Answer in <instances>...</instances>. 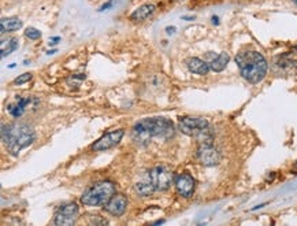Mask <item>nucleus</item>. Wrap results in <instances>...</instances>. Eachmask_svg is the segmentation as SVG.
<instances>
[{"label":"nucleus","mask_w":297,"mask_h":226,"mask_svg":"<svg viewBox=\"0 0 297 226\" xmlns=\"http://www.w3.org/2000/svg\"><path fill=\"white\" fill-rule=\"evenodd\" d=\"M174 125L167 118H145L134 125L132 137L138 144H147L151 141L152 137L168 139L173 136Z\"/></svg>","instance_id":"nucleus-1"},{"label":"nucleus","mask_w":297,"mask_h":226,"mask_svg":"<svg viewBox=\"0 0 297 226\" xmlns=\"http://www.w3.org/2000/svg\"><path fill=\"white\" fill-rule=\"evenodd\" d=\"M34 140L36 133L26 123H10L1 126V141L13 156H18L19 151L29 147Z\"/></svg>","instance_id":"nucleus-2"},{"label":"nucleus","mask_w":297,"mask_h":226,"mask_svg":"<svg viewBox=\"0 0 297 226\" xmlns=\"http://www.w3.org/2000/svg\"><path fill=\"white\" fill-rule=\"evenodd\" d=\"M236 63L243 78L248 83H260L267 74V60L258 51H241L237 53Z\"/></svg>","instance_id":"nucleus-3"},{"label":"nucleus","mask_w":297,"mask_h":226,"mask_svg":"<svg viewBox=\"0 0 297 226\" xmlns=\"http://www.w3.org/2000/svg\"><path fill=\"white\" fill-rule=\"evenodd\" d=\"M114 195L115 185L111 181H99L85 191L81 203L88 207H104Z\"/></svg>","instance_id":"nucleus-4"},{"label":"nucleus","mask_w":297,"mask_h":226,"mask_svg":"<svg viewBox=\"0 0 297 226\" xmlns=\"http://www.w3.org/2000/svg\"><path fill=\"white\" fill-rule=\"evenodd\" d=\"M207 128H210L208 121L201 118V117H183L178 122V129L182 132L183 135L191 136V137H198L200 133H203Z\"/></svg>","instance_id":"nucleus-5"},{"label":"nucleus","mask_w":297,"mask_h":226,"mask_svg":"<svg viewBox=\"0 0 297 226\" xmlns=\"http://www.w3.org/2000/svg\"><path fill=\"white\" fill-rule=\"evenodd\" d=\"M78 214H80V210L76 203L62 204L58 207V210L55 211L53 224L59 226L74 225L78 219Z\"/></svg>","instance_id":"nucleus-6"},{"label":"nucleus","mask_w":297,"mask_h":226,"mask_svg":"<svg viewBox=\"0 0 297 226\" xmlns=\"http://www.w3.org/2000/svg\"><path fill=\"white\" fill-rule=\"evenodd\" d=\"M148 178L151 180L156 191H167L171 187V182L174 181L173 174L170 173L167 169L162 167V166H158V167L152 169L148 173Z\"/></svg>","instance_id":"nucleus-7"},{"label":"nucleus","mask_w":297,"mask_h":226,"mask_svg":"<svg viewBox=\"0 0 297 226\" xmlns=\"http://www.w3.org/2000/svg\"><path fill=\"white\" fill-rule=\"evenodd\" d=\"M196 158L203 166H216L221 160V155L213 144H200L196 152Z\"/></svg>","instance_id":"nucleus-8"},{"label":"nucleus","mask_w":297,"mask_h":226,"mask_svg":"<svg viewBox=\"0 0 297 226\" xmlns=\"http://www.w3.org/2000/svg\"><path fill=\"white\" fill-rule=\"evenodd\" d=\"M123 135H125V130L123 129H116L113 130L107 135L101 136L96 143H93L92 145V150L93 151H107L110 148L115 147L116 144H119V141L122 140Z\"/></svg>","instance_id":"nucleus-9"},{"label":"nucleus","mask_w":297,"mask_h":226,"mask_svg":"<svg viewBox=\"0 0 297 226\" xmlns=\"http://www.w3.org/2000/svg\"><path fill=\"white\" fill-rule=\"evenodd\" d=\"M174 185L178 195L182 196L185 199H189V197H192V195L195 193L196 182H195V178L192 177L191 174L182 173L175 177Z\"/></svg>","instance_id":"nucleus-10"},{"label":"nucleus","mask_w":297,"mask_h":226,"mask_svg":"<svg viewBox=\"0 0 297 226\" xmlns=\"http://www.w3.org/2000/svg\"><path fill=\"white\" fill-rule=\"evenodd\" d=\"M128 204H129V200L128 197L122 193H115L110 200L108 203L104 206V210L108 214L114 215V217H121L125 214V211L128 209Z\"/></svg>","instance_id":"nucleus-11"},{"label":"nucleus","mask_w":297,"mask_h":226,"mask_svg":"<svg viewBox=\"0 0 297 226\" xmlns=\"http://www.w3.org/2000/svg\"><path fill=\"white\" fill-rule=\"evenodd\" d=\"M34 100H36V99L16 98L14 103L7 105V111L11 114L14 118H19V117L26 111V108L32 104V102H34Z\"/></svg>","instance_id":"nucleus-12"},{"label":"nucleus","mask_w":297,"mask_h":226,"mask_svg":"<svg viewBox=\"0 0 297 226\" xmlns=\"http://www.w3.org/2000/svg\"><path fill=\"white\" fill-rule=\"evenodd\" d=\"M186 68H188V70H189L191 73L198 75L208 74V71L211 70L210 63L201 60L200 58H189V59L186 60Z\"/></svg>","instance_id":"nucleus-13"},{"label":"nucleus","mask_w":297,"mask_h":226,"mask_svg":"<svg viewBox=\"0 0 297 226\" xmlns=\"http://www.w3.org/2000/svg\"><path fill=\"white\" fill-rule=\"evenodd\" d=\"M155 11V6L153 4H144L141 7L136 8L132 15H130V19L132 21H136V22H141V21H145L148 17H151Z\"/></svg>","instance_id":"nucleus-14"},{"label":"nucleus","mask_w":297,"mask_h":226,"mask_svg":"<svg viewBox=\"0 0 297 226\" xmlns=\"http://www.w3.org/2000/svg\"><path fill=\"white\" fill-rule=\"evenodd\" d=\"M22 21L19 18H3L1 22H0V28H1V33H6V32H16L22 28Z\"/></svg>","instance_id":"nucleus-15"},{"label":"nucleus","mask_w":297,"mask_h":226,"mask_svg":"<svg viewBox=\"0 0 297 226\" xmlns=\"http://www.w3.org/2000/svg\"><path fill=\"white\" fill-rule=\"evenodd\" d=\"M229 60H230L229 53L221 52L218 56H215V58L210 62V68H211V70H214L215 73L223 71V70L226 69V66H228Z\"/></svg>","instance_id":"nucleus-16"},{"label":"nucleus","mask_w":297,"mask_h":226,"mask_svg":"<svg viewBox=\"0 0 297 226\" xmlns=\"http://www.w3.org/2000/svg\"><path fill=\"white\" fill-rule=\"evenodd\" d=\"M134 191L137 192V195L147 197V196H151L153 193V191H156L155 187L152 185L151 180L148 178L147 181H138L137 184L134 185Z\"/></svg>","instance_id":"nucleus-17"},{"label":"nucleus","mask_w":297,"mask_h":226,"mask_svg":"<svg viewBox=\"0 0 297 226\" xmlns=\"http://www.w3.org/2000/svg\"><path fill=\"white\" fill-rule=\"evenodd\" d=\"M16 48H18V40L16 38H10L7 41V45H6V43H1V58L14 52Z\"/></svg>","instance_id":"nucleus-18"},{"label":"nucleus","mask_w":297,"mask_h":226,"mask_svg":"<svg viewBox=\"0 0 297 226\" xmlns=\"http://www.w3.org/2000/svg\"><path fill=\"white\" fill-rule=\"evenodd\" d=\"M25 36L29 37L31 40H37V38L41 37V32L34 29V28H28V29L25 30Z\"/></svg>","instance_id":"nucleus-19"},{"label":"nucleus","mask_w":297,"mask_h":226,"mask_svg":"<svg viewBox=\"0 0 297 226\" xmlns=\"http://www.w3.org/2000/svg\"><path fill=\"white\" fill-rule=\"evenodd\" d=\"M31 80H32L31 73H23V74H21L19 77H16L13 84H14V85H22V84L25 83H29Z\"/></svg>","instance_id":"nucleus-20"},{"label":"nucleus","mask_w":297,"mask_h":226,"mask_svg":"<svg viewBox=\"0 0 297 226\" xmlns=\"http://www.w3.org/2000/svg\"><path fill=\"white\" fill-rule=\"evenodd\" d=\"M113 3H114V0H111V1H108L107 4H104L103 7L100 8V11H103V10H107V8H108V7H111V6H113Z\"/></svg>","instance_id":"nucleus-21"},{"label":"nucleus","mask_w":297,"mask_h":226,"mask_svg":"<svg viewBox=\"0 0 297 226\" xmlns=\"http://www.w3.org/2000/svg\"><path fill=\"white\" fill-rule=\"evenodd\" d=\"M174 32V28H167V33H173Z\"/></svg>","instance_id":"nucleus-22"},{"label":"nucleus","mask_w":297,"mask_h":226,"mask_svg":"<svg viewBox=\"0 0 297 226\" xmlns=\"http://www.w3.org/2000/svg\"><path fill=\"white\" fill-rule=\"evenodd\" d=\"M293 3H295V4H296V6H297V0H293Z\"/></svg>","instance_id":"nucleus-23"},{"label":"nucleus","mask_w":297,"mask_h":226,"mask_svg":"<svg viewBox=\"0 0 297 226\" xmlns=\"http://www.w3.org/2000/svg\"><path fill=\"white\" fill-rule=\"evenodd\" d=\"M295 167H296V169H297V160H296V163H295Z\"/></svg>","instance_id":"nucleus-24"}]
</instances>
